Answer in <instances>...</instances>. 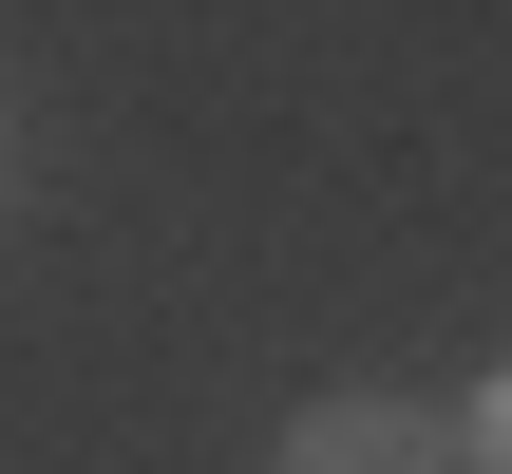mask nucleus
Here are the masks:
<instances>
[{
    "label": "nucleus",
    "instance_id": "obj_1",
    "mask_svg": "<svg viewBox=\"0 0 512 474\" xmlns=\"http://www.w3.org/2000/svg\"><path fill=\"white\" fill-rule=\"evenodd\" d=\"M266 474H475V456H456V418H418V399H304Z\"/></svg>",
    "mask_w": 512,
    "mask_h": 474
},
{
    "label": "nucleus",
    "instance_id": "obj_2",
    "mask_svg": "<svg viewBox=\"0 0 512 474\" xmlns=\"http://www.w3.org/2000/svg\"><path fill=\"white\" fill-rule=\"evenodd\" d=\"M456 456H475V474H512V380L475 399V418H456Z\"/></svg>",
    "mask_w": 512,
    "mask_h": 474
}]
</instances>
